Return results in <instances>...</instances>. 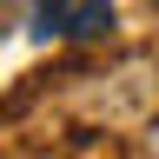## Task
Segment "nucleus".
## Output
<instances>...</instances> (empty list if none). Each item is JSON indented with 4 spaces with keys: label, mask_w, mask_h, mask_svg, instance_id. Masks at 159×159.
Returning a JSON list of instances; mask_svg holds the SVG:
<instances>
[{
    "label": "nucleus",
    "mask_w": 159,
    "mask_h": 159,
    "mask_svg": "<svg viewBox=\"0 0 159 159\" xmlns=\"http://www.w3.org/2000/svg\"><path fill=\"white\" fill-rule=\"evenodd\" d=\"M66 33H73V40H99V33H113V7H106V0H80L73 20H66Z\"/></svg>",
    "instance_id": "nucleus-1"
},
{
    "label": "nucleus",
    "mask_w": 159,
    "mask_h": 159,
    "mask_svg": "<svg viewBox=\"0 0 159 159\" xmlns=\"http://www.w3.org/2000/svg\"><path fill=\"white\" fill-rule=\"evenodd\" d=\"M66 20H73V7H66V0H40L33 33H66Z\"/></svg>",
    "instance_id": "nucleus-2"
}]
</instances>
